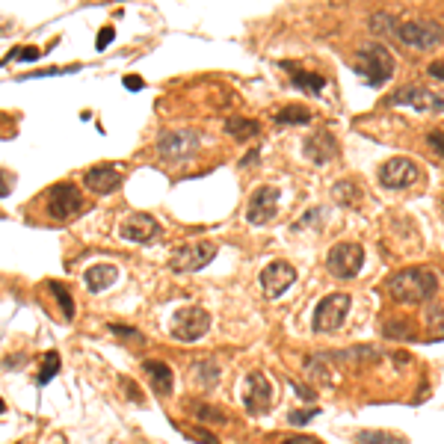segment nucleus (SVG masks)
<instances>
[{
	"label": "nucleus",
	"mask_w": 444,
	"mask_h": 444,
	"mask_svg": "<svg viewBox=\"0 0 444 444\" xmlns=\"http://www.w3.org/2000/svg\"><path fill=\"white\" fill-rule=\"evenodd\" d=\"M385 288L397 305H424L438 293V276L427 267H406L388 279Z\"/></svg>",
	"instance_id": "obj_1"
},
{
	"label": "nucleus",
	"mask_w": 444,
	"mask_h": 444,
	"mask_svg": "<svg viewBox=\"0 0 444 444\" xmlns=\"http://www.w3.org/2000/svg\"><path fill=\"white\" fill-rule=\"evenodd\" d=\"M355 71L364 74L367 86H385L394 77V57L382 42H367L355 51Z\"/></svg>",
	"instance_id": "obj_2"
},
{
	"label": "nucleus",
	"mask_w": 444,
	"mask_h": 444,
	"mask_svg": "<svg viewBox=\"0 0 444 444\" xmlns=\"http://www.w3.org/2000/svg\"><path fill=\"white\" fill-rule=\"evenodd\" d=\"M207 329H211V314L199 305H187V308H178V311L172 314L169 335L181 343H195L207 335Z\"/></svg>",
	"instance_id": "obj_3"
},
{
	"label": "nucleus",
	"mask_w": 444,
	"mask_h": 444,
	"mask_svg": "<svg viewBox=\"0 0 444 444\" xmlns=\"http://www.w3.org/2000/svg\"><path fill=\"white\" fill-rule=\"evenodd\" d=\"M353 308V299L347 293H329L323 299L317 302L314 308V317H311V329L317 335H329V332H338L343 326V320H347Z\"/></svg>",
	"instance_id": "obj_4"
},
{
	"label": "nucleus",
	"mask_w": 444,
	"mask_h": 444,
	"mask_svg": "<svg viewBox=\"0 0 444 444\" xmlns=\"http://www.w3.org/2000/svg\"><path fill=\"white\" fill-rule=\"evenodd\" d=\"M364 267V246L362 243H338L326 255V269L341 281H350Z\"/></svg>",
	"instance_id": "obj_5"
},
{
	"label": "nucleus",
	"mask_w": 444,
	"mask_h": 444,
	"mask_svg": "<svg viewBox=\"0 0 444 444\" xmlns=\"http://www.w3.org/2000/svg\"><path fill=\"white\" fill-rule=\"evenodd\" d=\"M394 33L406 47H415V51H433L444 42V27L438 21H406L397 24Z\"/></svg>",
	"instance_id": "obj_6"
},
{
	"label": "nucleus",
	"mask_w": 444,
	"mask_h": 444,
	"mask_svg": "<svg viewBox=\"0 0 444 444\" xmlns=\"http://www.w3.org/2000/svg\"><path fill=\"white\" fill-rule=\"evenodd\" d=\"M216 258V243L211 240H193V243H184L181 249L172 252L169 258V267L175 273H199Z\"/></svg>",
	"instance_id": "obj_7"
},
{
	"label": "nucleus",
	"mask_w": 444,
	"mask_h": 444,
	"mask_svg": "<svg viewBox=\"0 0 444 444\" xmlns=\"http://www.w3.org/2000/svg\"><path fill=\"white\" fill-rule=\"evenodd\" d=\"M80 211H83V195L71 181H59L47 190V216L51 219L66 222V219H74Z\"/></svg>",
	"instance_id": "obj_8"
},
{
	"label": "nucleus",
	"mask_w": 444,
	"mask_h": 444,
	"mask_svg": "<svg viewBox=\"0 0 444 444\" xmlns=\"http://www.w3.org/2000/svg\"><path fill=\"white\" fill-rule=\"evenodd\" d=\"M157 154L163 160H184L199 151V131L181 128V131H163L157 137Z\"/></svg>",
	"instance_id": "obj_9"
},
{
	"label": "nucleus",
	"mask_w": 444,
	"mask_h": 444,
	"mask_svg": "<svg viewBox=\"0 0 444 444\" xmlns=\"http://www.w3.org/2000/svg\"><path fill=\"white\" fill-rule=\"evenodd\" d=\"M417 178H421V169L409 157H391L379 166V184L385 190H406L417 184Z\"/></svg>",
	"instance_id": "obj_10"
},
{
	"label": "nucleus",
	"mask_w": 444,
	"mask_h": 444,
	"mask_svg": "<svg viewBox=\"0 0 444 444\" xmlns=\"http://www.w3.org/2000/svg\"><path fill=\"white\" fill-rule=\"evenodd\" d=\"M388 107H415L421 110V113H444V98L424 89V86H403V89H397L391 98H385Z\"/></svg>",
	"instance_id": "obj_11"
},
{
	"label": "nucleus",
	"mask_w": 444,
	"mask_h": 444,
	"mask_svg": "<svg viewBox=\"0 0 444 444\" xmlns=\"http://www.w3.org/2000/svg\"><path fill=\"white\" fill-rule=\"evenodd\" d=\"M269 403H273V388H269V379L261 373V370H252L243 382V406L249 415H267Z\"/></svg>",
	"instance_id": "obj_12"
},
{
	"label": "nucleus",
	"mask_w": 444,
	"mask_h": 444,
	"mask_svg": "<svg viewBox=\"0 0 444 444\" xmlns=\"http://www.w3.org/2000/svg\"><path fill=\"white\" fill-rule=\"evenodd\" d=\"M261 290L267 299H279V296H285L293 281H296V269L288 264V261H269L264 269H261Z\"/></svg>",
	"instance_id": "obj_13"
},
{
	"label": "nucleus",
	"mask_w": 444,
	"mask_h": 444,
	"mask_svg": "<svg viewBox=\"0 0 444 444\" xmlns=\"http://www.w3.org/2000/svg\"><path fill=\"white\" fill-rule=\"evenodd\" d=\"M279 199H281V193L276 187H258L249 199V207H246V219H249L252 225H267V222H273L279 214Z\"/></svg>",
	"instance_id": "obj_14"
},
{
	"label": "nucleus",
	"mask_w": 444,
	"mask_h": 444,
	"mask_svg": "<svg viewBox=\"0 0 444 444\" xmlns=\"http://www.w3.org/2000/svg\"><path fill=\"white\" fill-rule=\"evenodd\" d=\"M119 237L128 243H151L154 237H160V222L151 214H131L119 225Z\"/></svg>",
	"instance_id": "obj_15"
},
{
	"label": "nucleus",
	"mask_w": 444,
	"mask_h": 444,
	"mask_svg": "<svg viewBox=\"0 0 444 444\" xmlns=\"http://www.w3.org/2000/svg\"><path fill=\"white\" fill-rule=\"evenodd\" d=\"M83 184H86V190L95 193V195H110L121 184V166H116V163H98L92 169H86Z\"/></svg>",
	"instance_id": "obj_16"
},
{
	"label": "nucleus",
	"mask_w": 444,
	"mask_h": 444,
	"mask_svg": "<svg viewBox=\"0 0 444 444\" xmlns=\"http://www.w3.org/2000/svg\"><path fill=\"white\" fill-rule=\"evenodd\" d=\"M305 157L311 160V163H317V166H323V163H329V160H335L338 157V140L332 137L329 131H314L311 137L305 140Z\"/></svg>",
	"instance_id": "obj_17"
},
{
	"label": "nucleus",
	"mask_w": 444,
	"mask_h": 444,
	"mask_svg": "<svg viewBox=\"0 0 444 444\" xmlns=\"http://www.w3.org/2000/svg\"><path fill=\"white\" fill-rule=\"evenodd\" d=\"M83 281H86V290L104 293L107 288H113L119 281V267H113V264H92L83 273Z\"/></svg>",
	"instance_id": "obj_18"
},
{
	"label": "nucleus",
	"mask_w": 444,
	"mask_h": 444,
	"mask_svg": "<svg viewBox=\"0 0 444 444\" xmlns=\"http://www.w3.org/2000/svg\"><path fill=\"white\" fill-rule=\"evenodd\" d=\"M142 370H145V376L148 382H151V388L157 397H169L172 394V367L166 362H142Z\"/></svg>",
	"instance_id": "obj_19"
},
{
	"label": "nucleus",
	"mask_w": 444,
	"mask_h": 444,
	"mask_svg": "<svg viewBox=\"0 0 444 444\" xmlns=\"http://www.w3.org/2000/svg\"><path fill=\"white\" fill-rule=\"evenodd\" d=\"M288 71H290V83L296 86V89H302L308 95H320L326 89V77H320V74H308V71H299V68H293L290 63H281Z\"/></svg>",
	"instance_id": "obj_20"
},
{
	"label": "nucleus",
	"mask_w": 444,
	"mask_h": 444,
	"mask_svg": "<svg viewBox=\"0 0 444 444\" xmlns=\"http://www.w3.org/2000/svg\"><path fill=\"white\" fill-rule=\"evenodd\" d=\"M225 133L231 140L246 142V140H255L258 133H261V125L252 119H243V116H231V119H225Z\"/></svg>",
	"instance_id": "obj_21"
},
{
	"label": "nucleus",
	"mask_w": 444,
	"mask_h": 444,
	"mask_svg": "<svg viewBox=\"0 0 444 444\" xmlns=\"http://www.w3.org/2000/svg\"><path fill=\"white\" fill-rule=\"evenodd\" d=\"M193 373H195V382L205 388V391H211L219 385V367L214 359H199L193 364Z\"/></svg>",
	"instance_id": "obj_22"
},
{
	"label": "nucleus",
	"mask_w": 444,
	"mask_h": 444,
	"mask_svg": "<svg viewBox=\"0 0 444 444\" xmlns=\"http://www.w3.org/2000/svg\"><path fill=\"white\" fill-rule=\"evenodd\" d=\"M332 199L343 207H355L362 202V187L355 181H338L335 187H332Z\"/></svg>",
	"instance_id": "obj_23"
},
{
	"label": "nucleus",
	"mask_w": 444,
	"mask_h": 444,
	"mask_svg": "<svg viewBox=\"0 0 444 444\" xmlns=\"http://www.w3.org/2000/svg\"><path fill=\"white\" fill-rule=\"evenodd\" d=\"M329 362H376L379 353L373 347H353V350H341V353H326Z\"/></svg>",
	"instance_id": "obj_24"
},
{
	"label": "nucleus",
	"mask_w": 444,
	"mask_h": 444,
	"mask_svg": "<svg viewBox=\"0 0 444 444\" xmlns=\"http://www.w3.org/2000/svg\"><path fill=\"white\" fill-rule=\"evenodd\" d=\"M382 335H385V338H391V341H400V338L412 341V338H415V326L409 323V320L397 317V320H388V323L382 326Z\"/></svg>",
	"instance_id": "obj_25"
},
{
	"label": "nucleus",
	"mask_w": 444,
	"mask_h": 444,
	"mask_svg": "<svg viewBox=\"0 0 444 444\" xmlns=\"http://www.w3.org/2000/svg\"><path fill=\"white\" fill-rule=\"evenodd\" d=\"M276 121H279V125H308V121H311V113H308L305 107H299V104H290L285 110H279Z\"/></svg>",
	"instance_id": "obj_26"
},
{
	"label": "nucleus",
	"mask_w": 444,
	"mask_h": 444,
	"mask_svg": "<svg viewBox=\"0 0 444 444\" xmlns=\"http://www.w3.org/2000/svg\"><path fill=\"white\" fill-rule=\"evenodd\" d=\"M329 355H311V359H305V370H308V376H314L317 382H323V385H332V376H329Z\"/></svg>",
	"instance_id": "obj_27"
},
{
	"label": "nucleus",
	"mask_w": 444,
	"mask_h": 444,
	"mask_svg": "<svg viewBox=\"0 0 444 444\" xmlns=\"http://www.w3.org/2000/svg\"><path fill=\"white\" fill-rule=\"evenodd\" d=\"M193 415L205 424H216V427L228 424V415L222 409H216V406H211V403H193Z\"/></svg>",
	"instance_id": "obj_28"
},
{
	"label": "nucleus",
	"mask_w": 444,
	"mask_h": 444,
	"mask_svg": "<svg viewBox=\"0 0 444 444\" xmlns=\"http://www.w3.org/2000/svg\"><path fill=\"white\" fill-rule=\"evenodd\" d=\"M355 444H406L400 436H391L385 429H362L355 433Z\"/></svg>",
	"instance_id": "obj_29"
},
{
	"label": "nucleus",
	"mask_w": 444,
	"mask_h": 444,
	"mask_svg": "<svg viewBox=\"0 0 444 444\" xmlns=\"http://www.w3.org/2000/svg\"><path fill=\"white\" fill-rule=\"evenodd\" d=\"M47 290L57 296L59 308H63V317H66V320H74V299H71V293H68L63 285H59V281H47Z\"/></svg>",
	"instance_id": "obj_30"
},
{
	"label": "nucleus",
	"mask_w": 444,
	"mask_h": 444,
	"mask_svg": "<svg viewBox=\"0 0 444 444\" xmlns=\"http://www.w3.org/2000/svg\"><path fill=\"white\" fill-rule=\"evenodd\" d=\"M394 27H397V18H394L391 12H373V15H370V30L373 33H391Z\"/></svg>",
	"instance_id": "obj_31"
},
{
	"label": "nucleus",
	"mask_w": 444,
	"mask_h": 444,
	"mask_svg": "<svg viewBox=\"0 0 444 444\" xmlns=\"http://www.w3.org/2000/svg\"><path fill=\"white\" fill-rule=\"evenodd\" d=\"M57 373H59V355L57 353H47L45 355V364H42V373H39V379H36V382H39V385H47V382H51Z\"/></svg>",
	"instance_id": "obj_32"
},
{
	"label": "nucleus",
	"mask_w": 444,
	"mask_h": 444,
	"mask_svg": "<svg viewBox=\"0 0 444 444\" xmlns=\"http://www.w3.org/2000/svg\"><path fill=\"white\" fill-rule=\"evenodd\" d=\"M39 57H42L39 47L27 45V47H15V51H9V54L3 57V63H12V59H24V63H33V59H39Z\"/></svg>",
	"instance_id": "obj_33"
},
{
	"label": "nucleus",
	"mask_w": 444,
	"mask_h": 444,
	"mask_svg": "<svg viewBox=\"0 0 444 444\" xmlns=\"http://www.w3.org/2000/svg\"><path fill=\"white\" fill-rule=\"evenodd\" d=\"M110 332H113V335L116 338H121V341H145L142 335H140V332L137 329H131V326H121V323H110Z\"/></svg>",
	"instance_id": "obj_34"
},
{
	"label": "nucleus",
	"mask_w": 444,
	"mask_h": 444,
	"mask_svg": "<svg viewBox=\"0 0 444 444\" xmlns=\"http://www.w3.org/2000/svg\"><path fill=\"white\" fill-rule=\"evenodd\" d=\"M427 145H433V151L444 157V131H429L427 133Z\"/></svg>",
	"instance_id": "obj_35"
},
{
	"label": "nucleus",
	"mask_w": 444,
	"mask_h": 444,
	"mask_svg": "<svg viewBox=\"0 0 444 444\" xmlns=\"http://www.w3.org/2000/svg\"><path fill=\"white\" fill-rule=\"evenodd\" d=\"M113 39H116V30L113 27H101V33H98V42H95V51H107Z\"/></svg>",
	"instance_id": "obj_36"
},
{
	"label": "nucleus",
	"mask_w": 444,
	"mask_h": 444,
	"mask_svg": "<svg viewBox=\"0 0 444 444\" xmlns=\"http://www.w3.org/2000/svg\"><path fill=\"white\" fill-rule=\"evenodd\" d=\"M323 214H326V211H323V207H314V211H305V214H302V219H299V222H296V225H293V228H305V225H308V222H317V219H323Z\"/></svg>",
	"instance_id": "obj_37"
},
{
	"label": "nucleus",
	"mask_w": 444,
	"mask_h": 444,
	"mask_svg": "<svg viewBox=\"0 0 444 444\" xmlns=\"http://www.w3.org/2000/svg\"><path fill=\"white\" fill-rule=\"evenodd\" d=\"M314 415H317V409H305V412H290V417H288V421H290L293 427H302V424H308V421H311Z\"/></svg>",
	"instance_id": "obj_38"
},
{
	"label": "nucleus",
	"mask_w": 444,
	"mask_h": 444,
	"mask_svg": "<svg viewBox=\"0 0 444 444\" xmlns=\"http://www.w3.org/2000/svg\"><path fill=\"white\" fill-rule=\"evenodd\" d=\"M12 184H15V178H12L6 169H0V199H6L12 193Z\"/></svg>",
	"instance_id": "obj_39"
},
{
	"label": "nucleus",
	"mask_w": 444,
	"mask_h": 444,
	"mask_svg": "<svg viewBox=\"0 0 444 444\" xmlns=\"http://www.w3.org/2000/svg\"><path fill=\"white\" fill-rule=\"evenodd\" d=\"M187 438H193V441H202V444H219V438H216V436H207V433H202V427H199V429H187Z\"/></svg>",
	"instance_id": "obj_40"
},
{
	"label": "nucleus",
	"mask_w": 444,
	"mask_h": 444,
	"mask_svg": "<svg viewBox=\"0 0 444 444\" xmlns=\"http://www.w3.org/2000/svg\"><path fill=\"white\" fill-rule=\"evenodd\" d=\"M427 320H429V326L444 329V308H429V311H427Z\"/></svg>",
	"instance_id": "obj_41"
},
{
	"label": "nucleus",
	"mask_w": 444,
	"mask_h": 444,
	"mask_svg": "<svg viewBox=\"0 0 444 444\" xmlns=\"http://www.w3.org/2000/svg\"><path fill=\"white\" fill-rule=\"evenodd\" d=\"M427 74H429V77H436V80H444V63H441V59L429 63V66H427Z\"/></svg>",
	"instance_id": "obj_42"
},
{
	"label": "nucleus",
	"mask_w": 444,
	"mask_h": 444,
	"mask_svg": "<svg viewBox=\"0 0 444 444\" xmlns=\"http://www.w3.org/2000/svg\"><path fill=\"white\" fill-rule=\"evenodd\" d=\"M121 385H125V391H128V397H131L133 403H142V394H140L137 388H133V382H131V379H121Z\"/></svg>",
	"instance_id": "obj_43"
},
{
	"label": "nucleus",
	"mask_w": 444,
	"mask_h": 444,
	"mask_svg": "<svg viewBox=\"0 0 444 444\" xmlns=\"http://www.w3.org/2000/svg\"><path fill=\"white\" fill-rule=\"evenodd\" d=\"M125 89L128 92H140V89H145V80L142 77H125Z\"/></svg>",
	"instance_id": "obj_44"
},
{
	"label": "nucleus",
	"mask_w": 444,
	"mask_h": 444,
	"mask_svg": "<svg viewBox=\"0 0 444 444\" xmlns=\"http://www.w3.org/2000/svg\"><path fill=\"white\" fill-rule=\"evenodd\" d=\"M255 160H261V148H252V151H249V154H246V157L240 160V169H246V166H252V163H255Z\"/></svg>",
	"instance_id": "obj_45"
},
{
	"label": "nucleus",
	"mask_w": 444,
	"mask_h": 444,
	"mask_svg": "<svg viewBox=\"0 0 444 444\" xmlns=\"http://www.w3.org/2000/svg\"><path fill=\"white\" fill-rule=\"evenodd\" d=\"M281 444H320L317 438H308V436H293V438H285Z\"/></svg>",
	"instance_id": "obj_46"
},
{
	"label": "nucleus",
	"mask_w": 444,
	"mask_h": 444,
	"mask_svg": "<svg viewBox=\"0 0 444 444\" xmlns=\"http://www.w3.org/2000/svg\"><path fill=\"white\" fill-rule=\"evenodd\" d=\"M6 412V403H3V397H0V415H3Z\"/></svg>",
	"instance_id": "obj_47"
}]
</instances>
